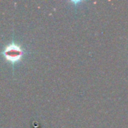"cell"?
Segmentation results:
<instances>
[{"label": "cell", "mask_w": 128, "mask_h": 128, "mask_svg": "<svg viewBox=\"0 0 128 128\" xmlns=\"http://www.w3.org/2000/svg\"><path fill=\"white\" fill-rule=\"evenodd\" d=\"M22 54L23 51L22 48L14 43L7 46L2 52V55L4 56V58L11 63H15L20 61L22 56Z\"/></svg>", "instance_id": "6da1fadb"}]
</instances>
